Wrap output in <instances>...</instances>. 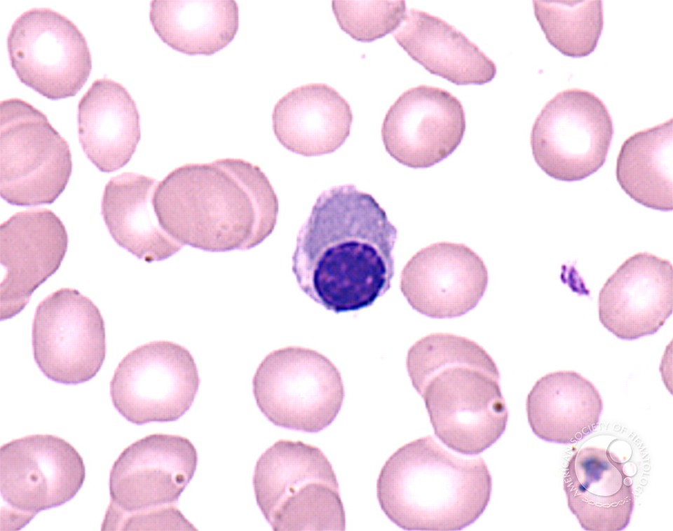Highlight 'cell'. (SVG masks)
Returning a JSON list of instances; mask_svg holds the SVG:
<instances>
[{"mask_svg":"<svg viewBox=\"0 0 673 531\" xmlns=\"http://www.w3.org/2000/svg\"><path fill=\"white\" fill-rule=\"evenodd\" d=\"M491 476L481 457L449 452L431 436L412 441L386 462L376 482L388 518L407 530H461L487 506Z\"/></svg>","mask_w":673,"mask_h":531,"instance_id":"cell-4","label":"cell"},{"mask_svg":"<svg viewBox=\"0 0 673 531\" xmlns=\"http://www.w3.org/2000/svg\"><path fill=\"white\" fill-rule=\"evenodd\" d=\"M672 118L639 131L621 146L616 167L621 188L653 209H672Z\"/></svg>","mask_w":673,"mask_h":531,"instance_id":"cell-25","label":"cell"},{"mask_svg":"<svg viewBox=\"0 0 673 531\" xmlns=\"http://www.w3.org/2000/svg\"><path fill=\"white\" fill-rule=\"evenodd\" d=\"M200 385L194 359L184 347L156 340L130 351L110 382L116 409L127 420L143 425L170 422L191 406Z\"/></svg>","mask_w":673,"mask_h":531,"instance_id":"cell-11","label":"cell"},{"mask_svg":"<svg viewBox=\"0 0 673 531\" xmlns=\"http://www.w3.org/2000/svg\"><path fill=\"white\" fill-rule=\"evenodd\" d=\"M397 229L369 193L324 191L300 228L292 270L301 289L334 312L370 306L390 288Z\"/></svg>","mask_w":673,"mask_h":531,"instance_id":"cell-1","label":"cell"},{"mask_svg":"<svg viewBox=\"0 0 673 531\" xmlns=\"http://www.w3.org/2000/svg\"><path fill=\"white\" fill-rule=\"evenodd\" d=\"M332 11L341 29L353 39L371 42L393 32L406 16L399 1H332Z\"/></svg>","mask_w":673,"mask_h":531,"instance_id":"cell-27","label":"cell"},{"mask_svg":"<svg viewBox=\"0 0 673 531\" xmlns=\"http://www.w3.org/2000/svg\"><path fill=\"white\" fill-rule=\"evenodd\" d=\"M67 247L64 226L48 209L19 212L1 223L0 261L6 271L0 286L1 320L25 308L33 292L59 268Z\"/></svg>","mask_w":673,"mask_h":531,"instance_id":"cell-16","label":"cell"},{"mask_svg":"<svg viewBox=\"0 0 673 531\" xmlns=\"http://www.w3.org/2000/svg\"><path fill=\"white\" fill-rule=\"evenodd\" d=\"M465 130L461 102L444 89L421 85L404 92L390 106L381 137L386 151L400 163L424 168L452 153Z\"/></svg>","mask_w":673,"mask_h":531,"instance_id":"cell-14","label":"cell"},{"mask_svg":"<svg viewBox=\"0 0 673 531\" xmlns=\"http://www.w3.org/2000/svg\"><path fill=\"white\" fill-rule=\"evenodd\" d=\"M153 205L174 240L212 252L259 244L273 232L279 209L265 173L240 158L175 168L158 183Z\"/></svg>","mask_w":673,"mask_h":531,"instance_id":"cell-2","label":"cell"},{"mask_svg":"<svg viewBox=\"0 0 673 531\" xmlns=\"http://www.w3.org/2000/svg\"><path fill=\"white\" fill-rule=\"evenodd\" d=\"M613 135L612 119L603 102L591 92L568 89L548 101L536 118L532 154L548 176L579 181L604 165Z\"/></svg>","mask_w":673,"mask_h":531,"instance_id":"cell-10","label":"cell"},{"mask_svg":"<svg viewBox=\"0 0 673 531\" xmlns=\"http://www.w3.org/2000/svg\"><path fill=\"white\" fill-rule=\"evenodd\" d=\"M79 138L102 172L116 171L132 158L140 140V114L128 90L109 78L95 80L78 105Z\"/></svg>","mask_w":673,"mask_h":531,"instance_id":"cell-20","label":"cell"},{"mask_svg":"<svg viewBox=\"0 0 673 531\" xmlns=\"http://www.w3.org/2000/svg\"><path fill=\"white\" fill-rule=\"evenodd\" d=\"M563 488L568 507L587 531H620L634 506L632 482L624 464L609 448L586 446L566 466Z\"/></svg>","mask_w":673,"mask_h":531,"instance_id":"cell-18","label":"cell"},{"mask_svg":"<svg viewBox=\"0 0 673 531\" xmlns=\"http://www.w3.org/2000/svg\"><path fill=\"white\" fill-rule=\"evenodd\" d=\"M86 477L83 458L52 434L14 439L0 449L1 530H18L40 511L72 499Z\"/></svg>","mask_w":673,"mask_h":531,"instance_id":"cell-9","label":"cell"},{"mask_svg":"<svg viewBox=\"0 0 673 531\" xmlns=\"http://www.w3.org/2000/svg\"><path fill=\"white\" fill-rule=\"evenodd\" d=\"M529 424L541 439L573 444L598 427L603 401L596 387L573 371H558L538 379L526 402Z\"/></svg>","mask_w":673,"mask_h":531,"instance_id":"cell-22","label":"cell"},{"mask_svg":"<svg viewBox=\"0 0 673 531\" xmlns=\"http://www.w3.org/2000/svg\"><path fill=\"white\" fill-rule=\"evenodd\" d=\"M487 284V269L477 253L464 244L440 242L421 249L408 261L400 287L415 310L447 319L473 309Z\"/></svg>","mask_w":673,"mask_h":531,"instance_id":"cell-15","label":"cell"},{"mask_svg":"<svg viewBox=\"0 0 673 531\" xmlns=\"http://www.w3.org/2000/svg\"><path fill=\"white\" fill-rule=\"evenodd\" d=\"M149 18L164 43L190 55L218 52L233 41L239 27L233 0H154Z\"/></svg>","mask_w":673,"mask_h":531,"instance_id":"cell-24","label":"cell"},{"mask_svg":"<svg viewBox=\"0 0 673 531\" xmlns=\"http://www.w3.org/2000/svg\"><path fill=\"white\" fill-rule=\"evenodd\" d=\"M406 364L435 434L447 447L477 455L503 434L508 411L499 371L476 342L452 333H431L409 348Z\"/></svg>","mask_w":673,"mask_h":531,"instance_id":"cell-3","label":"cell"},{"mask_svg":"<svg viewBox=\"0 0 673 531\" xmlns=\"http://www.w3.org/2000/svg\"><path fill=\"white\" fill-rule=\"evenodd\" d=\"M72 170L67 142L46 116L29 102L0 104V193L7 202L31 206L53 202Z\"/></svg>","mask_w":673,"mask_h":531,"instance_id":"cell-7","label":"cell"},{"mask_svg":"<svg viewBox=\"0 0 673 531\" xmlns=\"http://www.w3.org/2000/svg\"><path fill=\"white\" fill-rule=\"evenodd\" d=\"M533 4L547 40L560 53L583 57L594 50L604 26L601 0H536Z\"/></svg>","mask_w":673,"mask_h":531,"instance_id":"cell-26","label":"cell"},{"mask_svg":"<svg viewBox=\"0 0 673 531\" xmlns=\"http://www.w3.org/2000/svg\"><path fill=\"white\" fill-rule=\"evenodd\" d=\"M197 461L192 443L179 435L150 434L128 446L110 471L101 530H194L176 504Z\"/></svg>","mask_w":673,"mask_h":531,"instance_id":"cell-5","label":"cell"},{"mask_svg":"<svg viewBox=\"0 0 673 531\" xmlns=\"http://www.w3.org/2000/svg\"><path fill=\"white\" fill-rule=\"evenodd\" d=\"M34 357L49 379L76 385L93 378L105 359L104 322L87 296L62 288L38 305L32 324Z\"/></svg>","mask_w":673,"mask_h":531,"instance_id":"cell-13","label":"cell"},{"mask_svg":"<svg viewBox=\"0 0 673 531\" xmlns=\"http://www.w3.org/2000/svg\"><path fill=\"white\" fill-rule=\"evenodd\" d=\"M397 43L430 73L456 85H482L496 74L494 62L442 18L410 9L393 33Z\"/></svg>","mask_w":673,"mask_h":531,"instance_id":"cell-21","label":"cell"},{"mask_svg":"<svg viewBox=\"0 0 673 531\" xmlns=\"http://www.w3.org/2000/svg\"><path fill=\"white\" fill-rule=\"evenodd\" d=\"M7 46L20 81L50 99L76 95L91 71L90 51L81 32L48 8L21 14L11 27Z\"/></svg>","mask_w":673,"mask_h":531,"instance_id":"cell-12","label":"cell"},{"mask_svg":"<svg viewBox=\"0 0 673 531\" xmlns=\"http://www.w3.org/2000/svg\"><path fill=\"white\" fill-rule=\"evenodd\" d=\"M672 305L671 263L639 252L604 283L598 297L599 319L616 337L631 340L657 332L672 314Z\"/></svg>","mask_w":673,"mask_h":531,"instance_id":"cell-17","label":"cell"},{"mask_svg":"<svg viewBox=\"0 0 673 531\" xmlns=\"http://www.w3.org/2000/svg\"><path fill=\"white\" fill-rule=\"evenodd\" d=\"M261 413L274 425L318 432L337 416L344 398L340 372L325 356L287 346L267 354L252 379Z\"/></svg>","mask_w":673,"mask_h":531,"instance_id":"cell-8","label":"cell"},{"mask_svg":"<svg viewBox=\"0 0 673 531\" xmlns=\"http://www.w3.org/2000/svg\"><path fill=\"white\" fill-rule=\"evenodd\" d=\"M352 121L348 102L333 88L318 83L292 89L277 102L272 113L279 142L305 156L336 151L349 136Z\"/></svg>","mask_w":673,"mask_h":531,"instance_id":"cell-19","label":"cell"},{"mask_svg":"<svg viewBox=\"0 0 673 531\" xmlns=\"http://www.w3.org/2000/svg\"><path fill=\"white\" fill-rule=\"evenodd\" d=\"M158 181L134 172L111 178L104 188L102 214L121 247L151 263L166 259L183 247L160 225L153 205Z\"/></svg>","mask_w":673,"mask_h":531,"instance_id":"cell-23","label":"cell"},{"mask_svg":"<svg viewBox=\"0 0 673 531\" xmlns=\"http://www.w3.org/2000/svg\"><path fill=\"white\" fill-rule=\"evenodd\" d=\"M257 503L273 530H344L346 516L332 464L316 446L279 440L257 462Z\"/></svg>","mask_w":673,"mask_h":531,"instance_id":"cell-6","label":"cell"}]
</instances>
